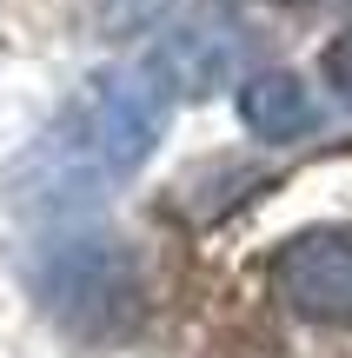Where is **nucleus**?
<instances>
[{"label":"nucleus","mask_w":352,"mask_h":358,"mask_svg":"<svg viewBox=\"0 0 352 358\" xmlns=\"http://www.w3.org/2000/svg\"><path fill=\"white\" fill-rule=\"evenodd\" d=\"M266 292L306 325H352V226H306L279 239Z\"/></svg>","instance_id":"nucleus-3"},{"label":"nucleus","mask_w":352,"mask_h":358,"mask_svg":"<svg viewBox=\"0 0 352 358\" xmlns=\"http://www.w3.org/2000/svg\"><path fill=\"white\" fill-rule=\"evenodd\" d=\"M173 106H180V87H173V73L153 53L87 73L73 87V100L7 159L0 206L13 219H27V226L93 219V206H106L153 159Z\"/></svg>","instance_id":"nucleus-1"},{"label":"nucleus","mask_w":352,"mask_h":358,"mask_svg":"<svg viewBox=\"0 0 352 358\" xmlns=\"http://www.w3.org/2000/svg\"><path fill=\"white\" fill-rule=\"evenodd\" d=\"M146 53L173 73V87H180V93L226 87V80L239 73V60H246V20H239L226 0H199V7L180 13V20H173Z\"/></svg>","instance_id":"nucleus-4"},{"label":"nucleus","mask_w":352,"mask_h":358,"mask_svg":"<svg viewBox=\"0 0 352 358\" xmlns=\"http://www.w3.org/2000/svg\"><path fill=\"white\" fill-rule=\"evenodd\" d=\"M20 285L40 306V319L60 325L80 345H120L146 319V266L120 232L73 219L40 226L20 252Z\"/></svg>","instance_id":"nucleus-2"},{"label":"nucleus","mask_w":352,"mask_h":358,"mask_svg":"<svg viewBox=\"0 0 352 358\" xmlns=\"http://www.w3.org/2000/svg\"><path fill=\"white\" fill-rule=\"evenodd\" d=\"M239 127L253 133V140H306V133L319 127V100L313 87H306L300 73H286V66H260V73L239 80Z\"/></svg>","instance_id":"nucleus-5"},{"label":"nucleus","mask_w":352,"mask_h":358,"mask_svg":"<svg viewBox=\"0 0 352 358\" xmlns=\"http://www.w3.org/2000/svg\"><path fill=\"white\" fill-rule=\"evenodd\" d=\"M319 80H326V93L352 113V27H339V34L326 40V53H319Z\"/></svg>","instance_id":"nucleus-6"}]
</instances>
